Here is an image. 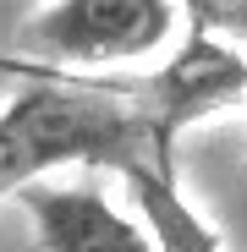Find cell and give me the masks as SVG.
I'll return each mask as SVG.
<instances>
[{"mask_svg":"<svg viewBox=\"0 0 247 252\" xmlns=\"http://www.w3.org/2000/svg\"><path fill=\"white\" fill-rule=\"evenodd\" d=\"M132 99L148 115L159 164L176 170V143L192 126L247 104V44H236L214 28H187L181 44L143 82H132Z\"/></svg>","mask_w":247,"mask_h":252,"instance_id":"cell-2","label":"cell"},{"mask_svg":"<svg viewBox=\"0 0 247 252\" xmlns=\"http://www.w3.org/2000/svg\"><path fill=\"white\" fill-rule=\"evenodd\" d=\"M38 252H154L143 220L88 181H33L17 192Z\"/></svg>","mask_w":247,"mask_h":252,"instance_id":"cell-4","label":"cell"},{"mask_svg":"<svg viewBox=\"0 0 247 252\" xmlns=\"http://www.w3.org/2000/svg\"><path fill=\"white\" fill-rule=\"evenodd\" d=\"M115 176H121V187H127V197H132V208H138V220H143L154 252H225L220 230L181 197L171 164L132 159V164H121Z\"/></svg>","mask_w":247,"mask_h":252,"instance_id":"cell-5","label":"cell"},{"mask_svg":"<svg viewBox=\"0 0 247 252\" xmlns=\"http://www.w3.org/2000/svg\"><path fill=\"white\" fill-rule=\"evenodd\" d=\"M132 159H159L132 82H82L44 66L0 104V197L61 170H121Z\"/></svg>","mask_w":247,"mask_h":252,"instance_id":"cell-1","label":"cell"},{"mask_svg":"<svg viewBox=\"0 0 247 252\" xmlns=\"http://www.w3.org/2000/svg\"><path fill=\"white\" fill-rule=\"evenodd\" d=\"M192 28H214L236 44H247V0H181Z\"/></svg>","mask_w":247,"mask_h":252,"instance_id":"cell-6","label":"cell"},{"mask_svg":"<svg viewBox=\"0 0 247 252\" xmlns=\"http://www.w3.org/2000/svg\"><path fill=\"white\" fill-rule=\"evenodd\" d=\"M181 0H55L22 28L44 66H127L171 44Z\"/></svg>","mask_w":247,"mask_h":252,"instance_id":"cell-3","label":"cell"}]
</instances>
